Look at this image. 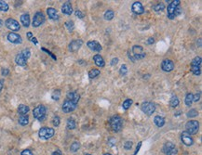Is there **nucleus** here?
I'll return each mask as SVG.
<instances>
[{
  "label": "nucleus",
  "instance_id": "f257e3e1",
  "mask_svg": "<svg viewBox=\"0 0 202 155\" xmlns=\"http://www.w3.org/2000/svg\"><path fill=\"white\" fill-rule=\"evenodd\" d=\"M180 1L179 0H174L168 6V18L170 20H173L175 17H177L181 12L182 9L180 7Z\"/></svg>",
  "mask_w": 202,
  "mask_h": 155
},
{
  "label": "nucleus",
  "instance_id": "f03ea898",
  "mask_svg": "<svg viewBox=\"0 0 202 155\" xmlns=\"http://www.w3.org/2000/svg\"><path fill=\"white\" fill-rule=\"evenodd\" d=\"M109 124H110V126L113 129V131L116 133L119 132L123 127V120H122V118L118 115H115V116L111 117V119L109 120Z\"/></svg>",
  "mask_w": 202,
  "mask_h": 155
},
{
  "label": "nucleus",
  "instance_id": "7ed1b4c3",
  "mask_svg": "<svg viewBox=\"0 0 202 155\" xmlns=\"http://www.w3.org/2000/svg\"><path fill=\"white\" fill-rule=\"evenodd\" d=\"M46 112H47V110H46V107L44 105H38L37 107H35V108L34 109L33 111V115L34 117L37 119V120L38 121H43L45 120L46 118Z\"/></svg>",
  "mask_w": 202,
  "mask_h": 155
},
{
  "label": "nucleus",
  "instance_id": "20e7f679",
  "mask_svg": "<svg viewBox=\"0 0 202 155\" xmlns=\"http://www.w3.org/2000/svg\"><path fill=\"white\" fill-rule=\"evenodd\" d=\"M186 132L189 135H195L198 132L199 128V123L197 120H190L185 124Z\"/></svg>",
  "mask_w": 202,
  "mask_h": 155
},
{
  "label": "nucleus",
  "instance_id": "39448f33",
  "mask_svg": "<svg viewBox=\"0 0 202 155\" xmlns=\"http://www.w3.org/2000/svg\"><path fill=\"white\" fill-rule=\"evenodd\" d=\"M141 110L142 111L145 113L146 115H152L154 112H155L156 111V105L152 103V102H149V101H145V102H142V105H141Z\"/></svg>",
  "mask_w": 202,
  "mask_h": 155
},
{
  "label": "nucleus",
  "instance_id": "423d86ee",
  "mask_svg": "<svg viewBox=\"0 0 202 155\" xmlns=\"http://www.w3.org/2000/svg\"><path fill=\"white\" fill-rule=\"evenodd\" d=\"M55 131L51 127H42L38 132V136L42 139H50L54 136Z\"/></svg>",
  "mask_w": 202,
  "mask_h": 155
},
{
  "label": "nucleus",
  "instance_id": "0eeeda50",
  "mask_svg": "<svg viewBox=\"0 0 202 155\" xmlns=\"http://www.w3.org/2000/svg\"><path fill=\"white\" fill-rule=\"evenodd\" d=\"M132 58L134 59V61H137V59H142L145 58V53L144 52V47L142 46H133L132 49Z\"/></svg>",
  "mask_w": 202,
  "mask_h": 155
},
{
  "label": "nucleus",
  "instance_id": "6e6552de",
  "mask_svg": "<svg viewBox=\"0 0 202 155\" xmlns=\"http://www.w3.org/2000/svg\"><path fill=\"white\" fill-rule=\"evenodd\" d=\"M45 22V15L43 12L38 11L35 14L33 18V21H32V25L33 27H39L40 25H42Z\"/></svg>",
  "mask_w": 202,
  "mask_h": 155
},
{
  "label": "nucleus",
  "instance_id": "1a4fd4ad",
  "mask_svg": "<svg viewBox=\"0 0 202 155\" xmlns=\"http://www.w3.org/2000/svg\"><path fill=\"white\" fill-rule=\"evenodd\" d=\"M76 106H78V104H75V102H73V101H71V100H69V99H66L63 101L62 109H63V112L69 113V112L74 111L76 109Z\"/></svg>",
  "mask_w": 202,
  "mask_h": 155
},
{
  "label": "nucleus",
  "instance_id": "9d476101",
  "mask_svg": "<svg viewBox=\"0 0 202 155\" xmlns=\"http://www.w3.org/2000/svg\"><path fill=\"white\" fill-rule=\"evenodd\" d=\"M162 151L166 155H176L177 154V149L174 146L173 143H171V142H166L163 146Z\"/></svg>",
  "mask_w": 202,
  "mask_h": 155
},
{
  "label": "nucleus",
  "instance_id": "9b49d317",
  "mask_svg": "<svg viewBox=\"0 0 202 155\" xmlns=\"http://www.w3.org/2000/svg\"><path fill=\"white\" fill-rule=\"evenodd\" d=\"M5 25L8 29L11 30V31H15V32L19 31V30L21 29L19 22L14 19H11V18H9V19H8L5 21Z\"/></svg>",
  "mask_w": 202,
  "mask_h": 155
},
{
  "label": "nucleus",
  "instance_id": "f8f14e48",
  "mask_svg": "<svg viewBox=\"0 0 202 155\" xmlns=\"http://www.w3.org/2000/svg\"><path fill=\"white\" fill-rule=\"evenodd\" d=\"M83 45V41L81 39H75L71 41V43L68 46V49L71 52H75L78 51Z\"/></svg>",
  "mask_w": 202,
  "mask_h": 155
},
{
  "label": "nucleus",
  "instance_id": "ddd939ff",
  "mask_svg": "<svg viewBox=\"0 0 202 155\" xmlns=\"http://www.w3.org/2000/svg\"><path fill=\"white\" fill-rule=\"evenodd\" d=\"M161 69L166 73H170L174 69V62L171 59H164L161 62Z\"/></svg>",
  "mask_w": 202,
  "mask_h": 155
},
{
  "label": "nucleus",
  "instance_id": "4468645a",
  "mask_svg": "<svg viewBox=\"0 0 202 155\" xmlns=\"http://www.w3.org/2000/svg\"><path fill=\"white\" fill-rule=\"evenodd\" d=\"M181 139L183 141V143L185 144V146H192L194 144V140L192 139L191 135H189L186 131L185 132H183L181 135Z\"/></svg>",
  "mask_w": 202,
  "mask_h": 155
},
{
  "label": "nucleus",
  "instance_id": "2eb2a0df",
  "mask_svg": "<svg viewBox=\"0 0 202 155\" xmlns=\"http://www.w3.org/2000/svg\"><path fill=\"white\" fill-rule=\"evenodd\" d=\"M8 40L12 44H22V38L20 34H15V33H9L8 34Z\"/></svg>",
  "mask_w": 202,
  "mask_h": 155
},
{
  "label": "nucleus",
  "instance_id": "dca6fc26",
  "mask_svg": "<svg viewBox=\"0 0 202 155\" xmlns=\"http://www.w3.org/2000/svg\"><path fill=\"white\" fill-rule=\"evenodd\" d=\"M132 10L133 11V12H134L135 14H138V15L142 14V13L144 12V6H142V3L139 2V1H136V2H134V3L132 4Z\"/></svg>",
  "mask_w": 202,
  "mask_h": 155
},
{
  "label": "nucleus",
  "instance_id": "f3484780",
  "mask_svg": "<svg viewBox=\"0 0 202 155\" xmlns=\"http://www.w3.org/2000/svg\"><path fill=\"white\" fill-rule=\"evenodd\" d=\"M87 46H88V47H90V49H91L93 51L100 52L101 50L103 49V47H102V46H101V44L99 42H97V41H95V40L88 41V42L87 43Z\"/></svg>",
  "mask_w": 202,
  "mask_h": 155
},
{
  "label": "nucleus",
  "instance_id": "a211bd4d",
  "mask_svg": "<svg viewBox=\"0 0 202 155\" xmlns=\"http://www.w3.org/2000/svg\"><path fill=\"white\" fill-rule=\"evenodd\" d=\"M62 12L65 15H71L73 12V8L72 5L69 1H66L65 3H63V5L62 6Z\"/></svg>",
  "mask_w": 202,
  "mask_h": 155
},
{
  "label": "nucleus",
  "instance_id": "6ab92c4d",
  "mask_svg": "<svg viewBox=\"0 0 202 155\" xmlns=\"http://www.w3.org/2000/svg\"><path fill=\"white\" fill-rule=\"evenodd\" d=\"M66 99L71 100V101H73V102H75V104H78V101L80 99V95L78 93V92H69L67 95H66Z\"/></svg>",
  "mask_w": 202,
  "mask_h": 155
},
{
  "label": "nucleus",
  "instance_id": "aec40b11",
  "mask_svg": "<svg viewBox=\"0 0 202 155\" xmlns=\"http://www.w3.org/2000/svg\"><path fill=\"white\" fill-rule=\"evenodd\" d=\"M93 61H94V63L97 65L98 67H104L105 66V61L104 58L101 56L100 54H97L95 55L93 57Z\"/></svg>",
  "mask_w": 202,
  "mask_h": 155
},
{
  "label": "nucleus",
  "instance_id": "412c9836",
  "mask_svg": "<svg viewBox=\"0 0 202 155\" xmlns=\"http://www.w3.org/2000/svg\"><path fill=\"white\" fill-rule=\"evenodd\" d=\"M15 62L19 66H25L27 63V59L22 55V53H19L15 58Z\"/></svg>",
  "mask_w": 202,
  "mask_h": 155
},
{
  "label": "nucleus",
  "instance_id": "4be33fe9",
  "mask_svg": "<svg viewBox=\"0 0 202 155\" xmlns=\"http://www.w3.org/2000/svg\"><path fill=\"white\" fill-rule=\"evenodd\" d=\"M47 16H49L50 19L54 20V21L59 20V15H58L57 10H56L55 9H53V8H49V9H47Z\"/></svg>",
  "mask_w": 202,
  "mask_h": 155
},
{
  "label": "nucleus",
  "instance_id": "5701e85b",
  "mask_svg": "<svg viewBox=\"0 0 202 155\" xmlns=\"http://www.w3.org/2000/svg\"><path fill=\"white\" fill-rule=\"evenodd\" d=\"M21 22L24 27L30 26V16L28 13H24L21 16Z\"/></svg>",
  "mask_w": 202,
  "mask_h": 155
},
{
  "label": "nucleus",
  "instance_id": "b1692460",
  "mask_svg": "<svg viewBox=\"0 0 202 155\" xmlns=\"http://www.w3.org/2000/svg\"><path fill=\"white\" fill-rule=\"evenodd\" d=\"M29 111H30V109H29V107L27 105L21 104V105H19V107H18V112H19L21 115H26V113Z\"/></svg>",
  "mask_w": 202,
  "mask_h": 155
},
{
  "label": "nucleus",
  "instance_id": "393cba45",
  "mask_svg": "<svg viewBox=\"0 0 202 155\" xmlns=\"http://www.w3.org/2000/svg\"><path fill=\"white\" fill-rule=\"evenodd\" d=\"M154 123L157 127H162L165 124V119L162 116H156L154 119Z\"/></svg>",
  "mask_w": 202,
  "mask_h": 155
},
{
  "label": "nucleus",
  "instance_id": "a878e982",
  "mask_svg": "<svg viewBox=\"0 0 202 155\" xmlns=\"http://www.w3.org/2000/svg\"><path fill=\"white\" fill-rule=\"evenodd\" d=\"M114 17H115V12H114V10H112V9L106 10L104 15V20H106V21H112L114 19Z\"/></svg>",
  "mask_w": 202,
  "mask_h": 155
},
{
  "label": "nucleus",
  "instance_id": "bb28decb",
  "mask_svg": "<svg viewBox=\"0 0 202 155\" xmlns=\"http://www.w3.org/2000/svg\"><path fill=\"white\" fill-rule=\"evenodd\" d=\"M18 122H19V124L22 126H27V124H29V117H28V115H21L20 118H19V120H18Z\"/></svg>",
  "mask_w": 202,
  "mask_h": 155
},
{
  "label": "nucleus",
  "instance_id": "cd10ccee",
  "mask_svg": "<svg viewBox=\"0 0 202 155\" xmlns=\"http://www.w3.org/2000/svg\"><path fill=\"white\" fill-rule=\"evenodd\" d=\"M180 101H179V99H178V97L176 96H172L170 99V106L171 107V108H175V107H177L178 105H179Z\"/></svg>",
  "mask_w": 202,
  "mask_h": 155
},
{
  "label": "nucleus",
  "instance_id": "c85d7f7f",
  "mask_svg": "<svg viewBox=\"0 0 202 155\" xmlns=\"http://www.w3.org/2000/svg\"><path fill=\"white\" fill-rule=\"evenodd\" d=\"M101 74L100 70L98 69H91L90 71H88V77H90L91 79H93V78H96L97 76H99Z\"/></svg>",
  "mask_w": 202,
  "mask_h": 155
},
{
  "label": "nucleus",
  "instance_id": "c756f323",
  "mask_svg": "<svg viewBox=\"0 0 202 155\" xmlns=\"http://www.w3.org/2000/svg\"><path fill=\"white\" fill-rule=\"evenodd\" d=\"M66 126H67V129H69V130H73V129L75 128V126H76L75 121L74 120L73 118H68V119H67Z\"/></svg>",
  "mask_w": 202,
  "mask_h": 155
},
{
  "label": "nucleus",
  "instance_id": "7c9ffc66",
  "mask_svg": "<svg viewBox=\"0 0 202 155\" xmlns=\"http://www.w3.org/2000/svg\"><path fill=\"white\" fill-rule=\"evenodd\" d=\"M132 103H133V101H132V99H127L126 100L124 101V102L122 103V108L124 109V110H129V108H130V106L132 105Z\"/></svg>",
  "mask_w": 202,
  "mask_h": 155
},
{
  "label": "nucleus",
  "instance_id": "2f4dec72",
  "mask_svg": "<svg viewBox=\"0 0 202 155\" xmlns=\"http://www.w3.org/2000/svg\"><path fill=\"white\" fill-rule=\"evenodd\" d=\"M185 105L188 107H191L192 103H193V94L192 93H188L185 96Z\"/></svg>",
  "mask_w": 202,
  "mask_h": 155
},
{
  "label": "nucleus",
  "instance_id": "473e14b6",
  "mask_svg": "<svg viewBox=\"0 0 202 155\" xmlns=\"http://www.w3.org/2000/svg\"><path fill=\"white\" fill-rule=\"evenodd\" d=\"M65 27H66V29L68 30L70 33H72L74 31V29H75V23H74V21H66V22H65Z\"/></svg>",
  "mask_w": 202,
  "mask_h": 155
},
{
  "label": "nucleus",
  "instance_id": "72a5a7b5",
  "mask_svg": "<svg viewBox=\"0 0 202 155\" xmlns=\"http://www.w3.org/2000/svg\"><path fill=\"white\" fill-rule=\"evenodd\" d=\"M79 148H80V144H79V142H74L72 145H71L70 147V151H72V152H76L78 150H79Z\"/></svg>",
  "mask_w": 202,
  "mask_h": 155
},
{
  "label": "nucleus",
  "instance_id": "f704fd0d",
  "mask_svg": "<svg viewBox=\"0 0 202 155\" xmlns=\"http://www.w3.org/2000/svg\"><path fill=\"white\" fill-rule=\"evenodd\" d=\"M201 65V58L200 57H196L192 59L191 66H200Z\"/></svg>",
  "mask_w": 202,
  "mask_h": 155
},
{
  "label": "nucleus",
  "instance_id": "c9c22d12",
  "mask_svg": "<svg viewBox=\"0 0 202 155\" xmlns=\"http://www.w3.org/2000/svg\"><path fill=\"white\" fill-rule=\"evenodd\" d=\"M9 7L7 2L0 1V11H4V12H6V11L9 10Z\"/></svg>",
  "mask_w": 202,
  "mask_h": 155
},
{
  "label": "nucleus",
  "instance_id": "e433bc0d",
  "mask_svg": "<svg viewBox=\"0 0 202 155\" xmlns=\"http://www.w3.org/2000/svg\"><path fill=\"white\" fill-rule=\"evenodd\" d=\"M191 71L194 75H200L201 68H200V66H191Z\"/></svg>",
  "mask_w": 202,
  "mask_h": 155
},
{
  "label": "nucleus",
  "instance_id": "4c0bfd02",
  "mask_svg": "<svg viewBox=\"0 0 202 155\" xmlns=\"http://www.w3.org/2000/svg\"><path fill=\"white\" fill-rule=\"evenodd\" d=\"M186 115H187V117H189V118H193V117L198 116V111H197V110H195V109H191L190 111H187Z\"/></svg>",
  "mask_w": 202,
  "mask_h": 155
},
{
  "label": "nucleus",
  "instance_id": "58836bf2",
  "mask_svg": "<svg viewBox=\"0 0 202 155\" xmlns=\"http://www.w3.org/2000/svg\"><path fill=\"white\" fill-rule=\"evenodd\" d=\"M164 9H165V6H164L163 3L157 4L156 6H154V7H153V9L155 11H157V12H158V11H162Z\"/></svg>",
  "mask_w": 202,
  "mask_h": 155
},
{
  "label": "nucleus",
  "instance_id": "ea45409f",
  "mask_svg": "<svg viewBox=\"0 0 202 155\" xmlns=\"http://www.w3.org/2000/svg\"><path fill=\"white\" fill-rule=\"evenodd\" d=\"M22 55L26 59H28L29 58L31 57V51H30V49H23L22 52Z\"/></svg>",
  "mask_w": 202,
  "mask_h": 155
},
{
  "label": "nucleus",
  "instance_id": "a19ab883",
  "mask_svg": "<svg viewBox=\"0 0 202 155\" xmlns=\"http://www.w3.org/2000/svg\"><path fill=\"white\" fill-rule=\"evenodd\" d=\"M119 74L121 75H126L128 74V67H127V65H125V64L121 65V67L119 69Z\"/></svg>",
  "mask_w": 202,
  "mask_h": 155
},
{
  "label": "nucleus",
  "instance_id": "79ce46f5",
  "mask_svg": "<svg viewBox=\"0 0 202 155\" xmlns=\"http://www.w3.org/2000/svg\"><path fill=\"white\" fill-rule=\"evenodd\" d=\"M60 97H61V92H60V90H55L54 92H53L52 96H51L52 99H54V100H59Z\"/></svg>",
  "mask_w": 202,
  "mask_h": 155
},
{
  "label": "nucleus",
  "instance_id": "37998d69",
  "mask_svg": "<svg viewBox=\"0 0 202 155\" xmlns=\"http://www.w3.org/2000/svg\"><path fill=\"white\" fill-rule=\"evenodd\" d=\"M60 122H61V120H60V117H59V116H54V117H53V119H52V121H51L52 124L54 126H59Z\"/></svg>",
  "mask_w": 202,
  "mask_h": 155
},
{
  "label": "nucleus",
  "instance_id": "c03bdc74",
  "mask_svg": "<svg viewBox=\"0 0 202 155\" xmlns=\"http://www.w3.org/2000/svg\"><path fill=\"white\" fill-rule=\"evenodd\" d=\"M132 148V141H127L126 143L124 144V149L125 150H130V149Z\"/></svg>",
  "mask_w": 202,
  "mask_h": 155
},
{
  "label": "nucleus",
  "instance_id": "a18cd8bd",
  "mask_svg": "<svg viewBox=\"0 0 202 155\" xmlns=\"http://www.w3.org/2000/svg\"><path fill=\"white\" fill-rule=\"evenodd\" d=\"M200 99V92L196 93L195 95H193V102H198Z\"/></svg>",
  "mask_w": 202,
  "mask_h": 155
},
{
  "label": "nucleus",
  "instance_id": "49530a36",
  "mask_svg": "<svg viewBox=\"0 0 202 155\" xmlns=\"http://www.w3.org/2000/svg\"><path fill=\"white\" fill-rule=\"evenodd\" d=\"M41 49H42L43 51H45V52H47V54H49V55H50V56L53 59H55V61H56V57H55V56H54V54H53V53H51L50 50H47V49H44V47H41Z\"/></svg>",
  "mask_w": 202,
  "mask_h": 155
},
{
  "label": "nucleus",
  "instance_id": "de8ad7c7",
  "mask_svg": "<svg viewBox=\"0 0 202 155\" xmlns=\"http://www.w3.org/2000/svg\"><path fill=\"white\" fill-rule=\"evenodd\" d=\"M75 15L76 17H78L79 19H83V18H84V14H83V13L81 12V11L78 10V9L75 11Z\"/></svg>",
  "mask_w": 202,
  "mask_h": 155
},
{
  "label": "nucleus",
  "instance_id": "09e8293b",
  "mask_svg": "<svg viewBox=\"0 0 202 155\" xmlns=\"http://www.w3.org/2000/svg\"><path fill=\"white\" fill-rule=\"evenodd\" d=\"M116 140L114 138H110V139H108V144H109V146H111V147L114 146V145L116 144Z\"/></svg>",
  "mask_w": 202,
  "mask_h": 155
},
{
  "label": "nucleus",
  "instance_id": "8fccbe9b",
  "mask_svg": "<svg viewBox=\"0 0 202 155\" xmlns=\"http://www.w3.org/2000/svg\"><path fill=\"white\" fill-rule=\"evenodd\" d=\"M21 155H33V152L30 150H24L22 151Z\"/></svg>",
  "mask_w": 202,
  "mask_h": 155
},
{
  "label": "nucleus",
  "instance_id": "3c124183",
  "mask_svg": "<svg viewBox=\"0 0 202 155\" xmlns=\"http://www.w3.org/2000/svg\"><path fill=\"white\" fill-rule=\"evenodd\" d=\"M146 43L148 45H152V44L155 43V39H154V37H149V38H148V40L146 41Z\"/></svg>",
  "mask_w": 202,
  "mask_h": 155
},
{
  "label": "nucleus",
  "instance_id": "603ef678",
  "mask_svg": "<svg viewBox=\"0 0 202 155\" xmlns=\"http://www.w3.org/2000/svg\"><path fill=\"white\" fill-rule=\"evenodd\" d=\"M117 62H118V59L117 58H114L111 61V65H112V66H114V65H116L117 64Z\"/></svg>",
  "mask_w": 202,
  "mask_h": 155
},
{
  "label": "nucleus",
  "instance_id": "864d4df0",
  "mask_svg": "<svg viewBox=\"0 0 202 155\" xmlns=\"http://www.w3.org/2000/svg\"><path fill=\"white\" fill-rule=\"evenodd\" d=\"M9 74V69H3L2 70V75L3 76H7Z\"/></svg>",
  "mask_w": 202,
  "mask_h": 155
},
{
  "label": "nucleus",
  "instance_id": "5fc2aeb1",
  "mask_svg": "<svg viewBox=\"0 0 202 155\" xmlns=\"http://www.w3.org/2000/svg\"><path fill=\"white\" fill-rule=\"evenodd\" d=\"M141 146H142V142H139V144H138V146H137V148H136V151H135V152L133 153V155H136L138 153V151H139V150H140V148H141Z\"/></svg>",
  "mask_w": 202,
  "mask_h": 155
},
{
  "label": "nucleus",
  "instance_id": "6e6d98bb",
  "mask_svg": "<svg viewBox=\"0 0 202 155\" xmlns=\"http://www.w3.org/2000/svg\"><path fill=\"white\" fill-rule=\"evenodd\" d=\"M51 155H63V153H62V151L60 150H57L55 151H53V153Z\"/></svg>",
  "mask_w": 202,
  "mask_h": 155
},
{
  "label": "nucleus",
  "instance_id": "4d7b16f0",
  "mask_svg": "<svg viewBox=\"0 0 202 155\" xmlns=\"http://www.w3.org/2000/svg\"><path fill=\"white\" fill-rule=\"evenodd\" d=\"M33 37H34V36H33V34H32L31 32H28V33H27V38H28L29 40H31Z\"/></svg>",
  "mask_w": 202,
  "mask_h": 155
},
{
  "label": "nucleus",
  "instance_id": "13d9d810",
  "mask_svg": "<svg viewBox=\"0 0 202 155\" xmlns=\"http://www.w3.org/2000/svg\"><path fill=\"white\" fill-rule=\"evenodd\" d=\"M30 41H32V42L35 44V45H37L38 44V42H37V38H35V37H33Z\"/></svg>",
  "mask_w": 202,
  "mask_h": 155
},
{
  "label": "nucleus",
  "instance_id": "bf43d9fd",
  "mask_svg": "<svg viewBox=\"0 0 202 155\" xmlns=\"http://www.w3.org/2000/svg\"><path fill=\"white\" fill-rule=\"evenodd\" d=\"M3 84H4V81L3 80H0V91H1L2 88H3Z\"/></svg>",
  "mask_w": 202,
  "mask_h": 155
},
{
  "label": "nucleus",
  "instance_id": "052dcab7",
  "mask_svg": "<svg viewBox=\"0 0 202 155\" xmlns=\"http://www.w3.org/2000/svg\"><path fill=\"white\" fill-rule=\"evenodd\" d=\"M181 112H182V111H178V112H176L175 114H174V116H179Z\"/></svg>",
  "mask_w": 202,
  "mask_h": 155
},
{
  "label": "nucleus",
  "instance_id": "680f3d73",
  "mask_svg": "<svg viewBox=\"0 0 202 155\" xmlns=\"http://www.w3.org/2000/svg\"><path fill=\"white\" fill-rule=\"evenodd\" d=\"M198 46H201V39H198Z\"/></svg>",
  "mask_w": 202,
  "mask_h": 155
},
{
  "label": "nucleus",
  "instance_id": "e2e57ef3",
  "mask_svg": "<svg viewBox=\"0 0 202 155\" xmlns=\"http://www.w3.org/2000/svg\"><path fill=\"white\" fill-rule=\"evenodd\" d=\"M2 22H3V21H2V20H1V19H0V26H1V25H2Z\"/></svg>",
  "mask_w": 202,
  "mask_h": 155
},
{
  "label": "nucleus",
  "instance_id": "0e129e2a",
  "mask_svg": "<svg viewBox=\"0 0 202 155\" xmlns=\"http://www.w3.org/2000/svg\"><path fill=\"white\" fill-rule=\"evenodd\" d=\"M104 155H112V154H110V153H104Z\"/></svg>",
  "mask_w": 202,
  "mask_h": 155
},
{
  "label": "nucleus",
  "instance_id": "69168bd1",
  "mask_svg": "<svg viewBox=\"0 0 202 155\" xmlns=\"http://www.w3.org/2000/svg\"><path fill=\"white\" fill-rule=\"evenodd\" d=\"M86 155H91V154H86Z\"/></svg>",
  "mask_w": 202,
  "mask_h": 155
}]
</instances>
